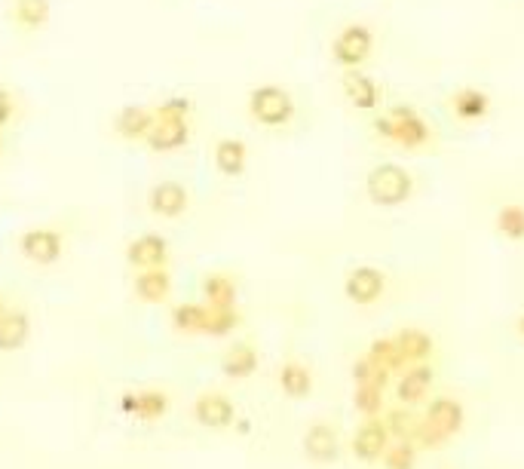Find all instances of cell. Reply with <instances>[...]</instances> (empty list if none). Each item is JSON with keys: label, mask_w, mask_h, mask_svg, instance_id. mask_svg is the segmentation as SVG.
<instances>
[{"label": "cell", "mask_w": 524, "mask_h": 469, "mask_svg": "<svg viewBox=\"0 0 524 469\" xmlns=\"http://www.w3.org/2000/svg\"><path fill=\"white\" fill-rule=\"evenodd\" d=\"M190 142V120H154L145 145L157 154L181 151Z\"/></svg>", "instance_id": "obj_10"}, {"label": "cell", "mask_w": 524, "mask_h": 469, "mask_svg": "<svg viewBox=\"0 0 524 469\" xmlns=\"http://www.w3.org/2000/svg\"><path fill=\"white\" fill-rule=\"evenodd\" d=\"M497 230L506 240H524V206H503L497 212Z\"/></svg>", "instance_id": "obj_34"}, {"label": "cell", "mask_w": 524, "mask_h": 469, "mask_svg": "<svg viewBox=\"0 0 524 469\" xmlns=\"http://www.w3.org/2000/svg\"><path fill=\"white\" fill-rule=\"evenodd\" d=\"M488 108H491L488 96L482 89H475V86H466V89H460L454 96V111L463 120H482L488 114Z\"/></svg>", "instance_id": "obj_27"}, {"label": "cell", "mask_w": 524, "mask_h": 469, "mask_svg": "<svg viewBox=\"0 0 524 469\" xmlns=\"http://www.w3.org/2000/svg\"><path fill=\"white\" fill-rule=\"evenodd\" d=\"M194 417L206 430H227L236 420V408L224 393H203L194 405Z\"/></svg>", "instance_id": "obj_11"}, {"label": "cell", "mask_w": 524, "mask_h": 469, "mask_svg": "<svg viewBox=\"0 0 524 469\" xmlns=\"http://www.w3.org/2000/svg\"><path fill=\"white\" fill-rule=\"evenodd\" d=\"M13 19L25 31H37L50 22V0H16L13 4Z\"/></svg>", "instance_id": "obj_26"}, {"label": "cell", "mask_w": 524, "mask_h": 469, "mask_svg": "<svg viewBox=\"0 0 524 469\" xmlns=\"http://www.w3.org/2000/svg\"><path fill=\"white\" fill-rule=\"evenodd\" d=\"M19 252L31 261V264H40V267H50L62 258L65 252V237L62 230L56 227H31L22 233L19 240Z\"/></svg>", "instance_id": "obj_4"}, {"label": "cell", "mask_w": 524, "mask_h": 469, "mask_svg": "<svg viewBox=\"0 0 524 469\" xmlns=\"http://www.w3.org/2000/svg\"><path fill=\"white\" fill-rule=\"evenodd\" d=\"M423 417L430 420V424H433L436 430H442L448 439L457 436V433L463 430V424H466V411H463V405H460L457 399H451V396H439V399H433Z\"/></svg>", "instance_id": "obj_17"}, {"label": "cell", "mask_w": 524, "mask_h": 469, "mask_svg": "<svg viewBox=\"0 0 524 469\" xmlns=\"http://www.w3.org/2000/svg\"><path fill=\"white\" fill-rule=\"evenodd\" d=\"M396 344L402 350L405 365L426 362V359L433 356V350H436V341L426 335V332H420V328H402V332L396 335Z\"/></svg>", "instance_id": "obj_23"}, {"label": "cell", "mask_w": 524, "mask_h": 469, "mask_svg": "<svg viewBox=\"0 0 524 469\" xmlns=\"http://www.w3.org/2000/svg\"><path fill=\"white\" fill-rule=\"evenodd\" d=\"M190 99L184 96H172V99H163L160 105H154V117L157 120H190Z\"/></svg>", "instance_id": "obj_35"}, {"label": "cell", "mask_w": 524, "mask_h": 469, "mask_svg": "<svg viewBox=\"0 0 524 469\" xmlns=\"http://www.w3.org/2000/svg\"><path fill=\"white\" fill-rule=\"evenodd\" d=\"M279 387L289 399H307L313 393V371L304 362H285L279 368Z\"/></svg>", "instance_id": "obj_21"}, {"label": "cell", "mask_w": 524, "mask_h": 469, "mask_svg": "<svg viewBox=\"0 0 524 469\" xmlns=\"http://www.w3.org/2000/svg\"><path fill=\"white\" fill-rule=\"evenodd\" d=\"M206 316H209V304H197V301H184L172 310V325L181 335H203L206 332Z\"/></svg>", "instance_id": "obj_24"}, {"label": "cell", "mask_w": 524, "mask_h": 469, "mask_svg": "<svg viewBox=\"0 0 524 469\" xmlns=\"http://www.w3.org/2000/svg\"><path fill=\"white\" fill-rule=\"evenodd\" d=\"M221 371L227 374L230 381H243V378H252L258 371V350L252 344H233L221 362Z\"/></svg>", "instance_id": "obj_22"}, {"label": "cell", "mask_w": 524, "mask_h": 469, "mask_svg": "<svg viewBox=\"0 0 524 469\" xmlns=\"http://www.w3.org/2000/svg\"><path fill=\"white\" fill-rule=\"evenodd\" d=\"M243 316L236 307H209V316H206V332L209 338H227L233 335L236 328H240Z\"/></svg>", "instance_id": "obj_29"}, {"label": "cell", "mask_w": 524, "mask_h": 469, "mask_svg": "<svg viewBox=\"0 0 524 469\" xmlns=\"http://www.w3.org/2000/svg\"><path fill=\"white\" fill-rule=\"evenodd\" d=\"M365 191H368V200L374 206H402L405 200H411L414 194V178L408 169L396 166V163H380L368 172L365 178Z\"/></svg>", "instance_id": "obj_1"}, {"label": "cell", "mask_w": 524, "mask_h": 469, "mask_svg": "<svg viewBox=\"0 0 524 469\" xmlns=\"http://www.w3.org/2000/svg\"><path fill=\"white\" fill-rule=\"evenodd\" d=\"M344 96H347V102H350L353 108H359V111H374V108L380 105V89H377V83H374L368 74H362L359 68H350V71L344 74Z\"/></svg>", "instance_id": "obj_18"}, {"label": "cell", "mask_w": 524, "mask_h": 469, "mask_svg": "<svg viewBox=\"0 0 524 469\" xmlns=\"http://www.w3.org/2000/svg\"><path fill=\"white\" fill-rule=\"evenodd\" d=\"M7 310H10V307H7V301H4V295H0V316H4Z\"/></svg>", "instance_id": "obj_39"}, {"label": "cell", "mask_w": 524, "mask_h": 469, "mask_svg": "<svg viewBox=\"0 0 524 469\" xmlns=\"http://www.w3.org/2000/svg\"><path fill=\"white\" fill-rule=\"evenodd\" d=\"M4 148H7V142H4V129H0V157H4Z\"/></svg>", "instance_id": "obj_38"}, {"label": "cell", "mask_w": 524, "mask_h": 469, "mask_svg": "<svg viewBox=\"0 0 524 469\" xmlns=\"http://www.w3.org/2000/svg\"><path fill=\"white\" fill-rule=\"evenodd\" d=\"M390 378H393V374H390L387 368L374 365L371 359H359V362L353 365V381H356V387L371 384V387L387 390V387H390Z\"/></svg>", "instance_id": "obj_33"}, {"label": "cell", "mask_w": 524, "mask_h": 469, "mask_svg": "<svg viewBox=\"0 0 524 469\" xmlns=\"http://www.w3.org/2000/svg\"><path fill=\"white\" fill-rule=\"evenodd\" d=\"M135 298L145 304H163L172 295V273L166 267H151V270H135L132 279Z\"/></svg>", "instance_id": "obj_14"}, {"label": "cell", "mask_w": 524, "mask_h": 469, "mask_svg": "<svg viewBox=\"0 0 524 469\" xmlns=\"http://www.w3.org/2000/svg\"><path fill=\"white\" fill-rule=\"evenodd\" d=\"M371 50H374V34L368 25H347L335 37V43H331V56H335V62L347 71L359 68L371 56Z\"/></svg>", "instance_id": "obj_5"}, {"label": "cell", "mask_w": 524, "mask_h": 469, "mask_svg": "<svg viewBox=\"0 0 524 469\" xmlns=\"http://www.w3.org/2000/svg\"><path fill=\"white\" fill-rule=\"evenodd\" d=\"M384 420H387V427H390V436H393V439H399V442H414L417 427H420L423 417H417V414L411 411V405H402V408H393Z\"/></svg>", "instance_id": "obj_30"}, {"label": "cell", "mask_w": 524, "mask_h": 469, "mask_svg": "<svg viewBox=\"0 0 524 469\" xmlns=\"http://www.w3.org/2000/svg\"><path fill=\"white\" fill-rule=\"evenodd\" d=\"M344 292H347V298L353 304L368 307V304L380 301V295L387 292V276L380 273L377 267H368V264L365 267H356L344 279Z\"/></svg>", "instance_id": "obj_7"}, {"label": "cell", "mask_w": 524, "mask_h": 469, "mask_svg": "<svg viewBox=\"0 0 524 469\" xmlns=\"http://www.w3.org/2000/svg\"><path fill=\"white\" fill-rule=\"evenodd\" d=\"M304 454L313 460V463H335L338 454H341V436L331 424H313L307 433H304Z\"/></svg>", "instance_id": "obj_13"}, {"label": "cell", "mask_w": 524, "mask_h": 469, "mask_svg": "<svg viewBox=\"0 0 524 469\" xmlns=\"http://www.w3.org/2000/svg\"><path fill=\"white\" fill-rule=\"evenodd\" d=\"M390 442H393V436H390V427H387L384 414H380V417H365L362 427L353 436V454L362 463H377L380 457H384V451L390 448Z\"/></svg>", "instance_id": "obj_6"}, {"label": "cell", "mask_w": 524, "mask_h": 469, "mask_svg": "<svg viewBox=\"0 0 524 469\" xmlns=\"http://www.w3.org/2000/svg\"><path fill=\"white\" fill-rule=\"evenodd\" d=\"M249 166V148L240 138H221L215 145V169L227 178H240Z\"/></svg>", "instance_id": "obj_20"}, {"label": "cell", "mask_w": 524, "mask_h": 469, "mask_svg": "<svg viewBox=\"0 0 524 469\" xmlns=\"http://www.w3.org/2000/svg\"><path fill=\"white\" fill-rule=\"evenodd\" d=\"M154 108H145V105H126L123 111H117L114 117V132L126 142H145L151 126H154Z\"/></svg>", "instance_id": "obj_15"}, {"label": "cell", "mask_w": 524, "mask_h": 469, "mask_svg": "<svg viewBox=\"0 0 524 469\" xmlns=\"http://www.w3.org/2000/svg\"><path fill=\"white\" fill-rule=\"evenodd\" d=\"M365 359H371L380 368H387L390 374H396V371L405 368V359H402V350H399L396 338H377V341H371Z\"/></svg>", "instance_id": "obj_28"}, {"label": "cell", "mask_w": 524, "mask_h": 469, "mask_svg": "<svg viewBox=\"0 0 524 469\" xmlns=\"http://www.w3.org/2000/svg\"><path fill=\"white\" fill-rule=\"evenodd\" d=\"M148 206L157 218H181L190 206V194H187V187L181 181H160L151 187V194H148Z\"/></svg>", "instance_id": "obj_9"}, {"label": "cell", "mask_w": 524, "mask_h": 469, "mask_svg": "<svg viewBox=\"0 0 524 469\" xmlns=\"http://www.w3.org/2000/svg\"><path fill=\"white\" fill-rule=\"evenodd\" d=\"M13 117H16V99L7 86H0V129H4Z\"/></svg>", "instance_id": "obj_36"}, {"label": "cell", "mask_w": 524, "mask_h": 469, "mask_svg": "<svg viewBox=\"0 0 524 469\" xmlns=\"http://www.w3.org/2000/svg\"><path fill=\"white\" fill-rule=\"evenodd\" d=\"M374 129L380 138L396 142L402 148H423L426 142H430V126H426V120L408 105H396L387 114H380L374 120Z\"/></svg>", "instance_id": "obj_2"}, {"label": "cell", "mask_w": 524, "mask_h": 469, "mask_svg": "<svg viewBox=\"0 0 524 469\" xmlns=\"http://www.w3.org/2000/svg\"><path fill=\"white\" fill-rule=\"evenodd\" d=\"M433 387V368L426 362H417V365H405L399 381H396V399L402 405H417L426 399V393H430Z\"/></svg>", "instance_id": "obj_12"}, {"label": "cell", "mask_w": 524, "mask_h": 469, "mask_svg": "<svg viewBox=\"0 0 524 469\" xmlns=\"http://www.w3.org/2000/svg\"><path fill=\"white\" fill-rule=\"evenodd\" d=\"M518 335H521V338H524V313H521V316H518Z\"/></svg>", "instance_id": "obj_37"}, {"label": "cell", "mask_w": 524, "mask_h": 469, "mask_svg": "<svg viewBox=\"0 0 524 469\" xmlns=\"http://www.w3.org/2000/svg\"><path fill=\"white\" fill-rule=\"evenodd\" d=\"M203 301L209 307H236V279L230 273H209L203 279Z\"/></svg>", "instance_id": "obj_25"}, {"label": "cell", "mask_w": 524, "mask_h": 469, "mask_svg": "<svg viewBox=\"0 0 524 469\" xmlns=\"http://www.w3.org/2000/svg\"><path fill=\"white\" fill-rule=\"evenodd\" d=\"M126 261L135 270H151V267H166L169 264V243L160 233H141L126 249Z\"/></svg>", "instance_id": "obj_8"}, {"label": "cell", "mask_w": 524, "mask_h": 469, "mask_svg": "<svg viewBox=\"0 0 524 469\" xmlns=\"http://www.w3.org/2000/svg\"><path fill=\"white\" fill-rule=\"evenodd\" d=\"M120 411L141 417V420H160L169 411V393L163 390H141V393H126L120 399Z\"/></svg>", "instance_id": "obj_16"}, {"label": "cell", "mask_w": 524, "mask_h": 469, "mask_svg": "<svg viewBox=\"0 0 524 469\" xmlns=\"http://www.w3.org/2000/svg\"><path fill=\"white\" fill-rule=\"evenodd\" d=\"M353 408H356L362 417H380V414H384V408H387L384 390L371 387V384L356 387V393H353Z\"/></svg>", "instance_id": "obj_31"}, {"label": "cell", "mask_w": 524, "mask_h": 469, "mask_svg": "<svg viewBox=\"0 0 524 469\" xmlns=\"http://www.w3.org/2000/svg\"><path fill=\"white\" fill-rule=\"evenodd\" d=\"M249 114L255 123L261 126H285L292 117H295V99L285 92L282 86H273V83H264V86H255L252 96H249Z\"/></svg>", "instance_id": "obj_3"}, {"label": "cell", "mask_w": 524, "mask_h": 469, "mask_svg": "<svg viewBox=\"0 0 524 469\" xmlns=\"http://www.w3.org/2000/svg\"><path fill=\"white\" fill-rule=\"evenodd\" d=\"M31 341V316L22 310H7L0 316V353H16Z\"/></svg>", "instance_id": "obj_19"}, {"label": "cell", "mask_w": 524, "mask_h": 469, "mask_svg": "<svg viewBox=\"0 0 524 469\" xmlns=\"http://www.w3.org/2000/svg\"><path fill=\"white\" fill-rule=\"evenodd\" d=\"M417 454H420V448L414 445V442H399V439H393L390 442V448L384 451V466L387 469H414L417 466Z\"/></svg>", "instance_id": "obj_32"}]
</instances>
